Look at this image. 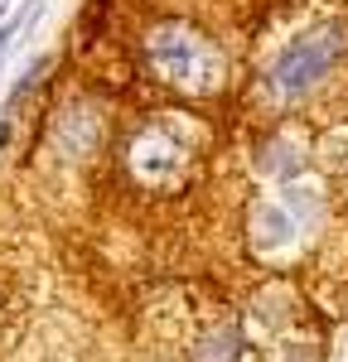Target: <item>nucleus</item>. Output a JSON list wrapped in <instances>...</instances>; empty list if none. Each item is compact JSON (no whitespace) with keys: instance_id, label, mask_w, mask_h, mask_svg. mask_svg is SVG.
Wrapping results in <instances>:
<instances>
[{"instance_id":"1","label":"nucleus","mask_w":348,"mask_h":362,"mask_svg":"<svg viewBox=\"0 0 348 362\" xmlns=\"http://www.w3.org/2000/svg\"><path fill=\"white\" fill-rule=\"evenodd\" d=\"M145 58H150V68H155V78L165 87H179V92H218L223 87V73H228V63H223V49L199 34L194 25H155L145 34Z\"/></svg>"},{"instance_id":"2","label":"nucleus","mask_w":348,"mask_h":362,"mask_svg":"<svg viewBox=\"0 0 348 362\" xmlns=\"http://www.w3.org/2000/svg\"><path fill=\"white\" fill-rule=\"evenodd\" d=\"M344 49H348V25L305 29V34L290 39L286 49L276 54V63L266 68V87H271V97H281V102H300V97H310V92L334 73V63L344 58Z\"/></svg>"},{"instance_id":"3","label":"nucleus","mask_w":348,"mask_h":362,"mask_svg":"<svg viewBox=\"0 0 348 362\" xmlns=\"http://www.w3.org/2000/svg\"><path fill=\"white\" fill-rule=\"evenodd\" d=\"M290 232H295V227H290V218L281 213V208H271V203L257 208V242H261V247H271V242H276V247H286Z\"/></svg>"},{"instance_id":"4","label":"nucleus","mask_w":348,"mask_h":362,"mask_svg":"<svg viewBox=\"0 0 348 362\" xmlns=\"http://www.w3.org/2000/svg\"><path fill=\"white\" fill-rule=\"evenodd\" d=\"M34 20H39V5H29V10H20V15H15L10 25L0 29V63H5V54H10L15 44H20V34H29V25H34Z\"/></svg>"},{"instance_id":"5","label":"nucleus","mask_w":348,"mask_h":362,"mask_svg":"<svg viewBox=\"0 0 348 362\" xmlns=\"http://www.w3.org/2000/svg\"><path fill=\"white\" fill-rule=\"evenodd\" d=\"M5 140H10V126H5V121H0V150H5Z\"/></svg>"}]
</instances>
